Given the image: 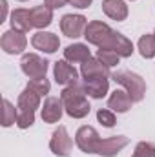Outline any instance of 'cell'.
<instances>
[{
	"mask_svg": "<svg viewBox=\"0 0 155 157\" xmlns=\"http://www.w3.org/2000/svg\"><path fill=\"white\" fill-rule=\"evenodd\" d=\"M86 90H84V82H75V84H70L66 86L62 91H60V99H62V104H64V112L70 115L71 119H84L89 112H91V106L86 99Z\"/></svg>",
	"mask_w": 155,
	"mask_h": 157,
	"instance_id": "1",
	"label": "cell"
},
{
	"mask_svg": "<svg viewBox=\"0 0 155 157\" xmlns=\"http://www.w3.org/2000/svg\"><path fill=\"white\" fill-rule=\"evenodd\" d=\"M112 78L128 91V95L131 97L133 102H141L144 99V95H146V82H144V78L141 77L139 73H133V71H117V73L112 75Z\"/></svg>",
	"mask_w": 155,
	"mask_h": 157,
	"instance_id": "2",
	"label": "cell"
},
{
	"mask_svg": "<svg viewBox=\"0 0 155 157\" xmlns=\"http://www.w3.org/2000/svg\"><path fill=\"white\" fill-rule=\"evenodd\" d=\"M112 35H113V29L102 20L88 22L86 31H84V39L88 40V44H93L97 48H106L108 40L112 39Z\"/></svg>",
	"mask_w": 155,
	"mask_h": 157,
	"instance_id": "3",
	"label": "cell"
},
{
	"mask_svg": "<svg viewBox=\"0 0 155 157\" xmlns=\"http://www.w3.org/2000/svg\"><path fill=\"white\" fill-rule=\"evenodd\" d=\"M49 68V62L46 59H42L37 53H24L22 60H20V70L26 77L29 78H42L46 77Z\"/></svg>",
	"mask_w": 155,
	"mask_h": 157,
	"instance_id": "4",
	"label": "cell"
},
{
	"mask_svg": "<svg viewBox=\"0 0 155 157\" xmlns=\"http://www.w3.org/2000/svg\"><path fill=\"white\" fill-rule=\"evenodd\" d=\"M49 150L57 157H70L73 152V139L70 137L66 126H59L49 139Z\"/></svg>",
	"mask_w": 155,
	"mask_h": 157,
	"instance_id": "5",
	"label": "cell"
},
{
	"mask_svg": "<svg viewBox=\"0 0 155 157\" xmlns=\"http://www.w3.org/2000/svg\"><path fill=\"white\" fill-rule=\"evenodd\" d=\"M75 143L84 154H97L99 143H100V135L93 126H80L75 133Z\"/></svg>",
	"mask_w": 155,
	"mask_h": 157,
	"instance_id": "6",
	"label": "cell"
},
{
	"mask_svg": "<svg viewBox=\"0 0 155 157\" xmlns=\"http://www.w3.org/2000/svg\"><path fill=\"white\" fill-rule=\"evenodd\" d=\"M86 26H88V20H86L84 15L68 13V15H64V17L60 18V31H62V35H66L68 39L84 37Z\"/></svg>",
	"mask_w": 155,
	"mask_h": 157,
	"instance_id": "7",
	"label": "cell"
},
{
	"mask_svg": "<svg viewBox=\"0 0 155 157\" xmlns=\"http://www.w3.org/2000/svg\"><path fill=\"white\" fill-rule=\"evenodd\" d=\"M26 46H28L26 33L17 31V29H9V31H4V33H2L0 48H2L7 55H20V53H24Z\"/></svg>",
	"mask_w": 155,
	"mask_h": 157,
	"instance_id": "8",
	"label": "cell"
},
{
	"mask_svg": "<svg viewBox=\"0 0 155 157\" xmlns=\"http://www.w3.org/2000/svg\"><path fill=\"white\" fill-rule=\"evenodd\" d=\"M128 144H130V139L126 135H113L108 139H100L97 154L102 157H117Z\"/></svg>",
	"mask_w": 155,
	"mask_h": 157,
	"instance_id": "9",
	"label": "cell"
},
{
	"mask_svg": "<svg viewBox=\"0 0 155 157\" xmlns=\"http://www.w3.org/2000/svg\"><path fill=\"white\" fill-rule=\"evenodd\" d=\"M62 113H64V104H62L60 97H47L44 101V106L40 108V117L47 124L59 122L60 117H62Z\"/></svg>",
	"mask_w": 155,
	"mask_h": 157,
	"instance_id": "10",
	"label": "cell"
},
{
	"mask_svg": "<svg viewBox=\"0 0 155 157\" xmlns=\"http://www.w3.org/2000/svg\"><path fill=\"white\" fill-rule=\"evenodd\" d=\"M53 77L55 82L60 86H70L78 82V71L68 62V60H57L53 66Z\"/></svg>",
	"mask_w": 155,
	"mask_h": 157,
	"instance_id": "11",
	"label": "cell"
},
{
	"mask_svg": "<svg viewBox=\"0 0 155 157\" xmlns=\"http://www.w3.org/2000/svg\"><path fill=\"white\" fill-rule=\"evenodd\" d=\"M31 46L44 53H55L60 48V39H59V35L49 33V31H37L31 37Z\"/></svg>",
	"mask_w": 155,
	"mask_h": 157,
	"instance_id": "12",
	"label": "cell"
},
{
	"mask_svg": "<svg viewBox=\"0 0 155 157\" xmlns=\"http://www.w3.org/2000/svg\"><path fill=\"white\" fill-rule=\"evenodd\" d=\"M80 75L84 80H89V78L97 77H110L112 73H110V68L106 64H102L97 57H91L80 64Z\"/></svg>",
	"mask_w": 155,
	"mask_h": 157,
	"instance_id": "13",
	"label": "cell"
},
{
	"mask_svg": "<svg viewBox=\"0 0 155 157\" xmlns=\"http://www.w3.org/2000/svg\"><path fill=\"white\" fill-rule=\"evenodd\" d=\"M106 49H113L120 59H128V57H131L133 51H135V49H133V42L128 39L126 35L119 33V31H113L112 39L108 40V44H106Z\"/></svg>",
	"mask_w": 155,
	"mask_h": 157,
	"instance_id": "14",
	"label": "cell"
},
{
	"mask_svg": "<svg viewBox=\"0 0 155 157\" xmlns=\"http://www.w3.org/2000/svg\"><path fill=\"white\" fill-rule=\"evenodd\" d=\"M88 59H91V51L86 44H70L64 49V60H68L70 64H82Z\"/></svg>",
	"mask_w": 155,
	"mask_h": 157,
	"instance_id": "15",
	"label": "cell"
},
{
	"mask_svg": "<svg viewBox=\"0 0 155 157\" xmlns=\"http://www.w3.org/2000/svg\"><path fill=\"white\" fill-rule=\"evenodd\" d=\"M131 104H133V101L126 90H115L108 97V108L112 112H117V113H126L131 108Z\"/></svg>",
	"mask_w": 155,
	"mask_h": 157,
	"instance_id": "16",
	"label": "cell"
},
{
	"mask_svg": "<svg viewBox=\"0 0 155 157\" xmlns=\"http://www.w3.org/2000/svg\"><path fill=\"white\" fill-rule=\"evenodd\" d=\"M102 11L112 20L122 22L128 18V6L124 0H102Z\"/></svg>",
	"mask_w": 155,
	"mask_h": 157,
	"instance_id": "17",
	"label": "cell"
},
{
	"mask_svg": "<svg viewBox=\"0 0 155 157\" xmlns=\"http://www.w3.org/2000/svg\"><path fill=\"white\" fill-rule=\"evenodd\" d=\"M11 29H17V31H22V33H28L31 28H33V20H31V9H26V7H18L11 13Z\"/></svg>",
	"mask_w": 155,
	"mask_h": 157,
	"instance_id": "18",
	"label": "cell"
},
{
	"mask_svg": "<svg viewBox=\"0 0 155 157\" xmlns=\"http://www.w3.org/2000/svg\"><path fill=\"white\" fill-rule=\"evenodd\" d=\"M84 90L91 99H104L108 90H110V80H108V77H97L84 80Z\"/></svg>",
	"mask_w": 155,
	"mask_h": 157,
	"instance_id": "19",
	"label": "cell"
},
{
	"mask_svg": "<svg viewBox=\"0 0 155 157\" xmlns=\"http://www.w3.org/2000/svg\"><path fill=\"white\" fill-rule=\"evenodd\" d=\"M31 20H33V28H39L40 31L44 28H47L53 22V9L46 4L42 6H35L31 9Z\"/></svg>",
	"mask_w": 155,
	"mask_h": 157,
	"instance_id": "20",
	"label": "cell"
},
{
	"mask_svg": "<svg viewBox=\"0 0 155 157\" xmlns=\"http://www.w3.org/2000/svg\"><path fill=\"white\" fill-rule=\"evenodd\" d=\"M40 97L35 90H31L29 86H26L22 90V93L18 95V101H17V108L18 110H33L37 112V108H40Z\"/></svg>",
	"mask_w": 155,
	"mask_h": 157,
	"instance_id": "21",
	"label": "cell"
},
{
	"mask_svg": "<svg viewBox=\"0 0 155 157\" xmlns=\"http://www.w3.org/2000/svg\"><path fill=\"white\" fill-rule=\"evenodd\" d=\"M137 49L141 53V57L144 59H153L155 57V33H146L139 39Z\"/></svg>",
	"mask_w": 155,
	"mask_h": 157,
	"instance_id": "22",
	"label": "cell"
},
{
	"mask_svg": "<svg viewBox=\"0 0 155 157\" xmlns=\"http://www.w3.org/2000/svg\"><path fill=\"white\" fill-rule=\"evenodd\" d=\"M4 104V113H2V126L9 128L13 124H17V117H18V108H15V104L7 99L2 101Z\"/></svg>",
	"mask_w": 155,
	"mask_h": 157,
	"instance_id": "23",
	"label": "cell"
},
{
	"mask_svg": "<svg viewBox=\"0 0 155 157\" xmlns=\"http://www.w3.org/2000/svg\"><path fill=\"white\" fill-rule=\"evenodd\" d=\"M97 59H99L102 64H106L108 68L117 66L119 60H120V57L117 55L113 49H106V48H99V49H97Z\"/></svg>",
	"mask_w": 155,
	"mask_h": 157,
	"instance_id": "24",
	"label": "cell"
},
{
	"mask_svg": "<svg viewBox=\"0 0 155 157\" xmlns=\"http://www.w3.org/2000/svg\"><path fill=\"white\" fill-rule=\"evenodd\" d=\"M35 122V112L33 110H18V117H17V126L20 130H26L29 126H33Z\"/></svg>",
	"mask_w": 155,
	"mask_h": 157,
	"instance_id": "25",
	"label": "cell"
},
{
	"mask_svg": "<svg viewBox=\"0 0 155 157\" xmlns=\"http://www.w3.org/2000/svg\"><path fill=\"white\" fill-rule=\"evenodd\" d=\"M28 86H29L31 90H35L40 97L47 95V93H49V90H51V84H49V80H47L46 77H42V78H31V80L28 82Z\"/></svg>",
	"mask_w": 155,
	"mask_h": 157,
	"instance_id": "26",
	"label": "cell"
},
{
	"mask_svg": "<svg viewBox=\"0 0 155 157\" xmlns=\"http://www.w3.org/2000/svg\"><path fill=\"white\" fill-rule=\"evenodd\" d=\"M131 157H155V144L153 143H148V141H141L135 146Z\"/></svg>",
	"mask_w": 155,
	"mask_h": 157,
	"instance_id": "27",
	"label": "cell"
},
{
	"mask_svg": "<svg viewBox=\"0 0 155 157\" xmlns=\"http://www.w3.org/2000/svg\"><path fill=\"white\" fill-rule=\"evenodd\" d=\"M97 121H99L102 126H106V128H113L115 122H117V117H115V113H113L112 110L100 108V110L97 112Z\"/></svg>",
	"mask_w": 155,
	"mask_h": 157,
	"instance_id": "28",
	"label": "cell"
},
{
	"mask_svg": "<svg viewBox=\"0 0 155 157\" xmlns=\"http://www.w3.org/2000/svg\"><path fill=\"white\" fill-rule=\"evenodd\" d=\"M91 2L93 0H70V4L73 7H77V9H88L91 6Z\"/></svg>",
	"mask_w": 155,
	"mask_h": 157,
	"instance_id": "29",
	"label": "cell"
},
{
	"mask_svg": "<svg viewBox=\"0 0 155 157\" xmlns=\"http://www.w3.org/2000/svg\"><path fill=\"white\" fill-rule=\"evenodd\" d=\"M70 0H44L46 6H49L51 9H59V7H64Z\"/></svg>",
	"mask_w": 155,
	"mask_h": 157,
	"instance_id": "30",
	"label": "cell"
},
{
	"mask_svg": "<svg viewBox=\"0 0 155 157\" xmlns=\"http://www.w3.org/2000/svg\"><path fill=\"white\" fill-rule=\"evenodd\" d=\"M0 4H2V18H0V22H4L6 17H7V0H0Z\"/></svg>",
	"mask_w": 155,
	"mask_h": 157,
	"instance_id": "31",
	"label": "cell"
},
{
	"mask_svg": "<svg viewBox=\"0 0 155 157\" xmlns=\"http://www.w3.org/2000/svg\"><path fill=\"white\" fill-rule=\"evenodd\" d=\"M18 2H28V0H18Z\"/></svg>",
	"mask_w": 155,
	"mask_h": 157,
	"instance_id": "32",
	"label": "cell"
}]
</instances>
